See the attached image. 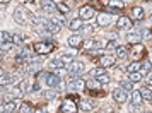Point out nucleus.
<instances>
[{
  "label": "nucleus",
  "mask_w": 152,
  "mask_h": 113,
  "mask_svg": "<svg viewBox=\"0 0 152 113\" xmlns=\"http://www.w3.org/2000/svg\"><path fill=\"white\" fill-rule=\"evenodd\" d=\"M45 82V84L48 86V87H51V89H55V87H58V84H60V77L56 76V74H50V72H39L38 76H36V82Z\"/></svg>",
  "instance_id": "1"
},
{
  "label": "nucleus",
  "mask_w": 152,
  "mask_h": 113,
  "mask_svg": "<svg viewBox=\"0 0 152 113\" xmlns=\"http://www.w3.org/2000/svg\"><path fill=\"white\" fill-rule=\"evenodd\" d=\"M33 48H34V51L38 55H48V53H51L55 50V45H53V41H38L34 43Z\"/></svg>",
  "instance_id": "2"
},
{
  "label": "nucleus",
  "mask_w": 152,
  "mask_h": 113,
  "mask_svg": "<svg viewBox=\"0 0 152 113\" xmlns=\"http://www.w3.org/2000/svg\"><path fill=\"white\" fill-rule=\"evenodd\" d=\"M130 55H132V58H133L135 62H138L140 58L145 56V46L142 45V43H133V45L130 46Z\"/></svg>",
  "instance_id": "3"
},
{
  "label": "nucleus",
  "mask_w": 152,
  "mask_h": 113,
  "mask_svg": "<svg viewBox=\"0 0 152 113\" xmlns=\"http://www.w3.org/2000/svg\"><path fill=\"white\" fill-rule=\"evenodd\" d=\"M29 15H31V14H29L24 7H17L14 10V21L17 22V24H28Z\"/></svg>",
  "instance_id": "4"
},
{
  "label": "nucleus",
  "mask_w": 152,
  "mask_h": 113,
  "mask_svg": "<svg viewBox=\"0 0 152 113\" xmlns=\"http://www.w3.org/2000/svg\"><path fill=\"white\" fill-rule=\"evenodd\" d=\"M77 108H79V105H77L75 101L72 98H65L62 103V113H77Z\"/></svg>",
  "instance_id": "5"
},
{
  "label": "nucleus",
  "mask_w": 152,
  "mask_h": 113,
  "mask_svg": "<svg viewBox=\"0 0 152 113\" xmlns=\"http://www.w3.org/2000/svg\"><path fill=\"white\" fill-rule=\"evenodd\" d=\"M79 15L82 21H91L92 17H96V10L91 7V5H82L79 9Z\"/></svg>",
  "instance_id": "6"
},
{
  "label": "nucleus",
  "mask_w": 152,
  "mask_h": 113,
  "mask_svg": "<svg viewBox=\"0 0 152 113\" xmlns=\"http://www.w3.org/2000/svg\"><path fill=\"white\" fill-rule=\"evenodd\" d=\"M67 60H70L69 56H63L62 55V58H56V60H51L48 64V69H65L67 67Z\"/></svg>",
  "instance_id": "7"
},
{
  "label": "nucleus",
  "mask_w": 152,
  "mask_h": 113,
  "mask_svg": "<svg viewBox=\"0 0 152 113\" xmlns=\"http://www.w3.org/2000/svg\"><path fill=\"white\" fill-rule=\"evenodd\" d=\"M126 98H128V94H126V91H125L123 87H116V89L113 91V99H115L116 103H125Z\"/></svg>",
  "instance_id": "8"
},
{
  "label": "nucleus",
  "mask_w": 152,
  "mask_h": 113,
  "mask_svg": "<svg viewBox=\"0 0 152 113\" xmlns=\"http://www.w3.org/2000/svg\"><path fill=\"white\" fill-rule=\"evenodd\" d=\"M84 64L82 62H70V65H69V72L72 74V76H80L84 72Z\"/></svg>",
  "instance_id": "9"
},
{
  "label": "nucleus",
  "mask_w": 152,
  "mask_h": 113,
  "mask_svg": "<svg viewBox=\"0 0 152 113\" xmlns=\"http://www.w3.org/2000/svg\"><path fill=\"white\" fill-rule=\"evenodd\" d=\"M115 58H116L115 55H110V53H106V55L99 56V65H101L103 69H106V67H111V65L115 64Z\"/></svg>",
  "instance_id": "10"
},
{
  "label": "nucleus",
  "mask_w": 152,
  "mask_h": 113,
  "mask_svg": "<svg viewBox=\"0 0 152 113\" xmlns=\"http://www.w3.org/2000/svg\"><path fill=\"white\" fill-rule=\"evenodd\" d=\"M116 26H118V29H130L132 28V19L128 15H120Z\"/></svg>",
  "instance_id": "11"
},
{
  "label": "nucleus",
  "mask_w": 152,
  "mask_h": 113,
  "mask_svg": "<svg viewBox=\"0 0 152 113\" xmlns=\"http://www.w3.org/2000/svg\"><path fill=\"white\" fill-rule=\"evenodd\" d=\"M84 87H86V82H84L82 79H79V77L69 82V89L70 91H80V89H84Z\"/></svg>",
  "instance_id": "12"
},
{
  "label": "nucleus",
  "mask_w": 152,
  "mask_h": 113,
  "mask_svg": "<svg viewBox=\"0 0 152 113\" xmlns=\"http://www.w3.org/2000/svg\"><path fill=\"white\" fill-rule=\"evenodd\" d=\"M86 87H87L89 91H94V92H97V94H101V84H99L97 79H91V81H87V82H86Z\"/></svg>",
  "instance_id": "13"
},
{
  "label": "nucleus",
  "mask_w": 152,
  "mask_h": 113,
  "mask_svg": "<svg viewBox=\"0 0 152 113\" xmlns=\"http://www.w3.org/2000/svg\"><path fill=\"white\" fill-rule=\"evenodd\" d=\"M126 40L130 43H140V40H142V33H138V31H135V29H132V31H128V34H126Z\"/></svg>",
  "instance_id": "14"
},
{
  "label": "nucleus",
  "mask_w": 152,
  "mask_h": 113,
  "mask_svg": "<svg viewBox=\"0 0 152 113\" xmlns=\"http://www.w3.org/2000/svg\"><path fill=\"white\" fill-rule=\"evenodd\" d=\"M39 5H41V9L45 10V12H53V10L56 9V5H55L53 0H41Z\"/></svg>",
  "instance_id": "15"
},
{
  "label": "nucleus",
  "mask_w": 152,
  "mask_h": 113,
  "mask_svg": "<svg viewBox=\"0 0 152 113\" xmlns=\"http://www.w3.org/2000/svg\"><path fill=\"white\" fill-rule=\"evenodd\" d=\"M132 21H142L144 19V9L142 7H133L132 9Z\"/></svg>",
  "instance_id": "16"
},
{
  "label": "nucleus",
  "mask_w": 152,
  "mask_h": 113,
  "mask_svg": "<svg viewBox=\"0 0 152 113\" xmlns=\"http://www.w3.org/2000/svg\"><path fill=\"white\" fill-rule=\"evenodd\" d=\"M121 9H123V4H121V2L111 0L110 4H108V7H106V10H108V12H118V10H121Z\"/></svg>",
  "instance_id": "17"
},
{
  "label": "nucleus",
  "mask_w": 152,
  "mask_h": 113,
  "mask_svg": "<svg viewBox=\"0 0 152 113\" xmlns=\"http://www.w3.org/2000/svg\"><path fill=\"white\" fill-rule=\"evenodd\" d=\"M96 19H97V24H99V26H108L111 22V15L104 12V14H97Z\"/></svg>",
  "instance_id": "18"
},
{
  "label": "nucleus",
  "mask_w": 152,
  "mask_h": 113,
  "mask_svg": "<svg viewBox=\"0 0 152 113\" xmlns=\"http://www.w3.org/2000/svg\"><path fill=\"white\" fill-rule=\"evenodd\" d=\"M79 110L80 112H91L92 110V101L91 99H80L79 101Z\"/></svg>",
  "instance_id": "19"
},
{
  "label": "nucleus",
  "mask_w": 152,
  "mask_h": 113,
  "mask_svg": "<svg viewBox=\"0 0 152 113\" xmlns=\"http://www.w3.org/2000/svg\"><path fill=\"white\" fill-rule=\"evenodd\" d=\"M69 45L72 46V48H79V46L82 45V38H80L79 34H72L69 38Z\"/></svg>",
  "instance_id": "20"
},
{
  "label": "nucleus",
  "mask_w": 152,
  "mask_h": 113,
  "mask_svg": "<svg viewBox=\"0 0 152 113\" xmlns=\"http://www.w3.org/2000/svg\"><path fill=\"white\" fill-rule=\"evenodd\" d=\"M142 101H144V98H142L140 91H133L132 92V103H133V106H138Z\"/></svg>",
  "instance_id": "21"
},
{
  "label": "nucleus",
  "mask_w": 152,
  "mask_h": 113,
  "mask_svg": "<svg viewBox=\"0 0 152 113\" xmlns=\"http://www.w3.org/2000/svg\"><path fill=\"white\" fill-rule=\"evenodd\" d=\"M140 94H142V98L147 99V101H151V99H152V89L149 87V86L142 87V89H140Z\"/></svg>",
  "instance_id": "22"
},
{
  "label": "nucleus",
  "mask_w": 152,
  "mask_h": 113,
  "mask_svg": "<svg viewBox=\"0 0 152 113\" xmlns=\"http://www.w3.org/2000/svg\"><path fill=\"white\" fill-rule=\"evenodd\" d=\"M0 43H12V34L7 31H0Z\"/></svg>",
  "instance_id": "23"
},
{
  "label": "nucleus",
  "mask_w": 152,
  "mask_h": 113,
  "mask_svg": "<svg viewBox=\"0 0 152 113\" xmlns=\"http://www.w3.org/2000/svg\"><path fill=\"white\" fill-rule=\"evenodd\" d=\"M70 29H72V31L82 29V19H74V21H70Z\"/></svg>",
  "instance_id": "24"
},
{
  "label": "nucleus",
  "mask_w": 152,
  "mask_h": 113,
  "mask_svg": "<svg viewBox=\"0 0 152 113\" xmlns=\"http://www.w3.org/2000/svg\"><path fill=\"white\" fill-rule=\"evenodd\" d=\"M4 112L5 113H14L15 112V103L14 101H7V103L4 105Z\"/></svg>",
  "instance_id": "25"
},
{
  "label": "nucleus",
  "mask_w": 152,
  "mask_h": 113,
  "mask_svg": "<svg viewBox=\"0 0 152 113\" xmlns=\"http://www.w3.org/2000/svg\"><path fill=\"white\" fill-rule=\"evenodd\" d=\"M138 70H140V64H138V62H132V64H128V67H126V72H128V74L138 72Z\"/></svg>",
  "instance_id": "26"
},
{
  "label": "nucleus",
  "mask_w": 152,
  "mask_h": 113,
  "mask_svg": "<svg viewBox=\"0 0 152 113\" xmlns=\"http://www.w3.org/2000/svg\"><path fill=\"white\" fill-rule=\"evenodd\" d=\"M126 53H128V50L125 48V46H118L116 48V56L118 58H126Z\"/></svg>",
  "instance_id": "27"
},
{
  "label": "nucleus",
  "mask_w": 152,
  "mask_h": 113,
  "mask_svg": "<svg viewBox=\"0 0 152 113\" xmlns=\"http://www.w3.org/2000/svg\"><path fill=\"white\" fill-rule=\"evenodd\" d=\"M128 76H130V82H138V81H142V74H140V72H132Z\"/></svg>",
  "instance_id": "28"
},
{
  "label": "nucleus",
  "mask_w": 152,
  "mask_h": 113,
  "mask_svg": "<svg viewBox=\"0 0 152 113\" xmlns=\"http://www.w3.org/2000/svg\"><path fill=\"white\" fill-rule=\"evenodd\" d=\"M99 46V41H96V40H89V41L86 43V50H94Z\"/></svg>",
  "instance_id": "29"
},
{
  "label": "nucleus",
  "mask_w": 152,
  "mask_h": 113,
  "mask_svg": "<svg viewBox=\"0 0 152 113\" xmlns=\"http://www.w3.org/2000/svg\"><path fill=\"white\" fill-rule=\"evenodd\" d=\"M56 9H58L62 14H69V10H70L69 5H65V4H62V2H58V4H56Z\"/></svg>",
  "instance_id": "30"
},
{
  "label": "nucleus",
  "mask_w": 152,
  "mask_h": 113,
  "mask_svg": "<svg viewBox=\"0 0 152 113\" xmlns=\"http://www.w3.org/2000/svg\"><path fill=\"white\" fill-rule=\"evenodd\" d=\"M149 70H151V62L145 60L144 64H140V72H142V74H147Z\"/></svg>",
  "instance_id": "31"
},
{
  "label": "nucleus",
  "mask_w": 152,
  "mask_h": 113,
  "mask_svg": "<svg viewBox=\"0 0 152 113\" xmlns=\"http://www.w3.org/2000/svg\"><path fill=\"white\" fill-rule=\"evenodd\" d=\"M96 79L101 84H108V82H110V76H108V74H101V76H97Z\"/></svg>",
  "instance_id": "32"
},
{
  "label": "nucleus",
  "mask_w": 152,
  "mask_h": 113,
  "mask_svg": "<svg viewBox=\"0 0 152 113\" xmlns=\"http://www.w3.org/2000/svg\"><path fill=\"white\" fill-rule=\"evenodd\" d=\"M45 98L46 99H55L56 98V92L51 89V87H48V91H45Z\"/></svg>",
  "instance_id": "33"
},
{
  "label": "nucleus",
  "mask_w": 152,
  "mask_h": 113,
  "mask_svg": "<svg viewBox=\"0 0 152 113\" xmlns=\"http://www.w3.org/2000/svg\"><path fill=\"white\" fill-rule=\"evenodd\" d=\"M19 113H31V105L29 103H22L19 108Z\"/></svg>",
  "instance_id": "34"
},
{
  "label": "nucleus",
  "mask_w": 152,
  "mask_h": 113,
  "mask_svg": "<svg viewBox=\"0 0 152 113\" xmlns=\"http://www.w3.org/2000/svg\"><path fill=\"white\" fill-rule=\"evenodd\" d=\"M22 41H24V40H22V36L12 34V43H14V45H22Z\"/></svg>",
  "instance_id": "35"
},
{
  "label": "nucleus",
  "mask_w": 152,
  "mask_h": 113,
  "mask_svg": "<svg viewBox=\"0 0 152 113\" xmlns=\"http://www.w3.org/2000/svg\"><path fill=\"white\" fill-rule=\"evenodd\" d=\"M121 87H123L125 91H130L132 89V82L130 81H123V82H121Z\"/></svg>",
  "instance_id": "36"
},
{
  "label": "nucleus",
  "mask_w": 152,
  "mask_h": 113,
  "mask_svg": "<svg viewBox=\"0 0 152 113\" xmlns=\"http://www.w3.org/2000/svg\"><path fill=\"white\" fill-rule=\"evenodd\" d=\"M116 48H118L116 41H108V45H106V50H116Z\"/></svg>",
  "instance_id": "37"
},
{
  "label": "nucleus",
  "mask_w": 152,
  "mask_h": 113,
  "mask_svg": "<svg viewBox=\"0 0 152 113\" xmlns=\"http://www.w3.org/2000/svg\"><path fill=\"white\" fill-rule=\"evenodd\" d=\"M145 82H147V84H152V70H149L145 74Z\"/></svg>",
  "instance_id": "38"
},
{
  "label": "nucleus",
  "mask_w": 152,
  "mask_h": 113,
  "mask_svg": "<svg viewBox=\"0 0 152 113\" xmlns=\"http://www.w3.org/2000/svg\"><path fill=\"white\" fill-rule=\"evenodd\" d=\"M55 70H56V72H53V74H56L58 77H60V76H65V74L69 72V70H65V69H55Z\"/></svg>",
  "instance_id": "39"
},
{
  "label": "nucleus",
  "mask_w": 152,
  "mask_h": 113,
  "mask_svg": "<svg viewBox=\"0 0 152 113\" xmlns=\"http://www.w3.org/2000/svg\"><path fill=\"white\" fill-rule=\"evenodd\" d=\"M101 74H106L103 67H99V69H94V76H96V77H97V76H101Z\"/></svg>",
  "instance_id": "40"
},
{
  "label": "nucleus",
  "mask_w": 152,
  "mask_h": 113,
  "mask_svg": "<svg viewBox=\"0 0 152 113\" xmlns=\"http://www.w3.org/2000/svg\"><path fill=\"white\" fill-rule=\"evenodd\" d=\"M12 45H14V43H2L0 46H2L4 50H10V48H12Z\"/></svg>",
  "instance_id": "41"
},
{
  "label": "nucleus",
  "mask_w": 152,
  "mask_h": 113,
  "mask_svg": "<svg viewBox=\"0 0 152 113\" xmlns=\"http://www.w3.org/2000/svg\"><path fill=\"white\" fill-rule=\"evenodd\" d=\"M142 36H145V38H149V36H151V33H149V31H144V33H142Z\"/></svg>",
  "instance_id": "42"
},
{
  "label": "nucleus",
  "mask_w": 152,
  "mask_h": 113,
  "mask_svg": "<svg viewBox=\"0 0 152 113\" xmlns=\"http://www.w3.org/2000/svg\"><path fill=\"white\" fill-rule=\"evenodd\" d=\"M26 4H36V0H24Z\"/></svg>",
  "instance_id": "43"
},
{
  "label": "nucleus",
  "mask_w": 152,
  "mask_h": 113,
  "mask_svg": "<svg viewBox=\"0 0 152 113\" xmlns=\"http://www.w3.org/2000/svg\"><path fill=\"white\" fill-rule=\"evenodd\" d=\"M10 0H0V4H9Z\"/></svg>",
  "instance_id": "44"
},
{
  "label": "nucleus",
  "mask_w": 152,
  "mask_h": 113,
  "mask_svg": "<svg viewBox=\"0 0 152 113\" xmlns=\"http://www.w3.org/2000/svg\"><path fill=\"white\" fill-rule=\"evenodd\" d=\"M2 76H4V69H2V67H0V77H2Z\"/></svg>",
  "instance_id": "45"
},
{
  "label": "nucleus",
  "mask_w": 152,
  "mask_h": 113,
  "mask_svg": "<svg viewBox=\"0 0 152 113\" xmlns=\"http://www.w3.org/2000/svg\"><path fill=\"white\" fill-rule=\"evenodd\" d=\"M0 113H4V105H0Z\"/></svg>",
  "instance_id": "46"
},
{
  "label": "nucleus",
  "mask_w": 152,
  "mask_h": 113,
  "mask_svg": "<svg viewBox=\"0 0 152 113\" xmlns=\"http://www.w3.org/2000/svg\"><path fill=\"white\" fill-rule=\"evenodd\" d=\"M0 60H2V51H0Z\"/></svg>",
  "instance_id": "47"
},
{
  "label": "nucleus",
  "mask_w": 152,
  "mask_h": 113,
  "mask_svg": "<svg viewBox=\"0 0 152 113\" xmlns=\"http://www.w3.org/2000/svg\"><path fill=\"white\" fill-rule=\"evenodd\" d=\"M145 2H152V0H145Z\"/></svg>",
  "instance_id": "48"
},
{
  "label": "nucleus",
  "mask_w": 152,
  "mask_h": 113,
  "mask_svg": "<svg viewBox=\"0 0 152 113\" xmlns=\"http://www.w3.org/2000/svg\"><path fill=\"white\" fill-rule=\"evenodd\" d=\"M145 113H151V112H145Z\"/></svg>",
  "instance_id": "49"
},
{
  "label": "nucleus",
  "mask_w": 152,
  "mask_h": 113,
  "mask_svg": "<svg viewBox=\"0 0 152 113\" xmlns=\"http://www.w3.org/2000/svg\"><path fill=\"white\" fill-rule=\"evenodd\" d=\"M43 113H48V112H43Z\"/></svg>",
  "instance_id": "50"
},
{
  "label": "nucleus",
  "mask_w": 152,
  "mask_h": 113,
  "mask_svg": "<svg viewBox=\"0 0 152 113\" xmlns=\"http://www.w3.org/2000/svg\"><path fill=\"white\" fill-rule=\"evenodd\" d=\"M151 103H152V99H151Z\"/></svg>",
  "instance_id": "51"
},
{
  "label": "nucleus",
  "mask_w": 152,
  "mask_h": 113,
  "mask_svg": "<svg viewBox=\"0 0 152 113\" xmlns=\"http://www.w3.org/2000/svg\"><path fill=\"white\" fill-rule=\"evenodd\" d=\"M151 34H152V31H151Z\"/></svg>",
  "instance_id": "52"
},
{
  "label": "nucleus",
  "mask_w": 152,
  "mask_h": 113,
  "mask_svg": "<svg viewBox=\"0 0 152 113\" xmlns=\"http://www.w3.org/2000/svg\"><path fill=\"white\" fill-rule=\"evenodd\" d=\"M151 17H152V15H151Z\"/></svg>",
  "instance_id": "53"
}]
</instances>
